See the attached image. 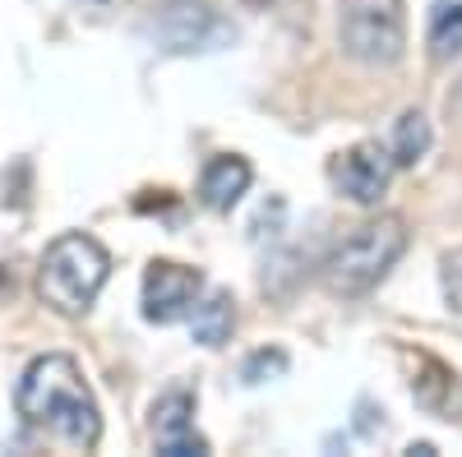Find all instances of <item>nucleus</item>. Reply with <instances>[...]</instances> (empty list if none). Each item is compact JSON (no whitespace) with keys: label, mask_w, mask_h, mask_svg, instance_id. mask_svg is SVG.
Wrapping results in <instances>:
<instances>
[{"label":"nucleus","mask_w":462,"mask_h":457,"mask_svg":"<svg viewBox=\"0 0 462 457\" xmlns=\"http://www.w3.org/2000/svg\"><path fill=\"white\" fill-rule=\"evenodd\" d=\"M250 180H254L250 162L236 158V152H222V158H213L204 167V176H199V199L213 213H231V208L241 204V195L250 189Z\"/></svg>","instance_id":"9"},{"label":"nucleus","mask_w":462,"mask_h":457,"mask_svg":"<svg viewBox=\"0 0 462 457\" xmlns=\"http://www.w3.org/2000/svg\"><path fill=\"white\" fill-rule=\"evenodd\" d=\"M282 370H287V352H254L245 361L241 379H245V384H263V379H278Z\"/></svg>","instance_id":"14"},{"label":"nucleus","mask_w":462,"mask_h":457,"mask_svg":"<svg viewBox=\"0 0 462 457\" xmlns=\"http://www.w3.org/2000/svg\"><path fill=\"white\" fill-rule=\"evenodd\" d=\"M426 148H430V121L420 116V111H407V116L393 125V162L398 167H411L416 158H426Z\"/></svg>","instance_id":"12"},{"label":"nucleus","mask_w":462,"mask_h":457,"mask_svg":"<svg viewBox=\"0 0 462 457\" xmlns=\"http://www.w3.org/2000/svg\"><path fill=\"white\" fill-rule=\"evenodd\" d=\"M393 171H398L393 152L383 148V143H374V139L352 143L346 152H337L333 167H328L333 185H337V189H342V195L352 199V204H379L383 195H389V180H393Z\"/></svg>","instance_id":"5"},{"label":"nucleus","mask_w":462,"mask_h":457,"mask_svg":"<svg viewBox=\"0 0 462 457\" xmlns=\"http://www.w3.org/2000/svg\"><path fill=\"white\" fill-rule=\"evenodd\" d=\"M337 37L342 51L361 65H398L407 47L402 0H337Z\"/></svg>","instance_id":"4"},{"label":"nucleus","mask_w":462,"mask_h":457,"mask_svg":"<svg viewBox=\"0 0 462 457\" xmlns=\"http://www.w3.org/2000/svg\"><path fill=\"white\" fill-rule=\"evenodd\" d=\"M106 273L111 254L102 250V241H93L88 232H65L47 245L42 263H37V296L56 315L79 319L93 310L97 291L106 287Z\"/></svg>","instance_id":"2"},{"label":"nucleus","mask_w":462,"mask_h":457,"mask_svg":"<svg viewBox=\"0 0 462 457\" xmlns=\"http://www.w3.org/2000/svg\"><path fill=\"white\" fill-rule=\"evenodd\" d=\"M453 106H457V111H462V88H457V97H453Z\"/></svg>","instance_id":"15"},{"label":"nucleus","mask_w":462,"mask_h":457,"mask_svg":"<svg viewBox=\"0 0 462 457\" xmlns=\"http://www.w3.org/2000/svg\"><path fill=\"white\" fill-rule=\"evenodd\" d=\"M402 250H407V222L398 213H379L333 245V254L324 259V287L333 296H365L402 259Z\"/></svg>","instance_id":"3"},{"label":"nucleus","mask_w":462,"mask_h":457,"mask_svg":"<svg viewBox=\"0 0 462 457\" xmlns=\"http://www.w3.org/2000/svg\"><path fill=\"white\" fill-rule=\"evenodd\" d=\"M199 291H204L199 269H185V263H171V259L148 263V273H143V319L148 324H176L180 315L195 310Z\"/></svg>","instance_id":"6"},{"label":"nucleus","mask_w":462,"mask_h":457,"mask_svg":"<svg viewBox=\"0 0 462 457\" xmlns=\"http://www.w3.org/2000/svg\"><path fill=\"white\" fill-rule=\"evenodd\" d=\"M439 287H444L448 310L462 315V250H448V254L439 259Z\"/></svg>","instance_id":"13"},{"label":"nucleus","mask_w":462,"mask_h":457,"mask_svg":"<svg viewBox=\"0 0 462 457\" xmlns=\"http://www.w3.org/2000/svg\"><path fill=\"white\" fill-rule=\"evenodd\" d=\"M195 398L189 393H167L152 407V439L167 457H185V452H208V439L195 434Z\"/></svg>","instance_id":"7"},{"label":"nucleus","mask_w":462,"mask_h":457,"mask_svg":"<svg viewBox=\"0 0 462 457\" xmlns=\"http://www.w3.org/2000/svg\"><path fill=\"white\" fill-rule=\"evenodd\" d=\"M19 416L32 430H47L74 448H97L102 439V416L97 402L84 384L74 356H37L23 379H19V393H14Z\"/></svg>","instance_id":"1"},{"label":"nucleus","mask_w":462,"mask_h":457,"mask_svg":"<svg viewBox=\"0 0 462 457\" xmlns=\"http://www.w3.org/2000/svg\"><path fill=\"white\" fill-rule=\"evenodd\" d=\"M189 328H195V342H204V347H222L231 328H236V300H231V291H213L204 305H195Z\"/></svg>","instance_id":"10"},{"label":"nucleus","mask_w":462,"mask_h":457,"mask_svg":"<svg viewBox=\"0 0 462 457\" xmlns=\"http://www.w3.org/2000/svg\"><path fill=\"white\" fill-rule=\"evenodd\" d=\"M426 42L435 60H448L462 51V0H435L430 5V28H426Z\"/></svg>","instance_id":"11"},{"label":"nucleus","mask_w":462,"mask_h":457,"mask_svg":"<svg viewBox=\"0 0 462 457\" xmlns=\"http://www.w3.org/2000/svg\"><path fill=\"white\" fill-rule=\"evenodd\" d=\"M152 32L167 42V51H195V47H208L226 28L204 10V0H176V5L152 23Z\"/></svg>","instance_id":"8"}]
</instances>
